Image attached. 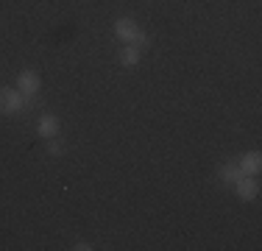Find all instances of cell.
<instances>
[{
  "label": "cell",
  "instance_id": "cell-1",
  "mask_svg": "<svg viewBox=\"0 0 262 251\" xmlns=\"http://www.w3.org/2000/svg\"><path fill=\"white\" fill-rule=\"evenodd\" d=\"M26 106L20 90H11V87H0V115H17V112Z\"/></svg>",
  "mask_w": 262,
  "mask_h": 251
},
{
  "label": "cell",
  "instance_id": "cell-2",
  "mask_svg": "<svg viewBox=\"0 0 262 251\" xmlns=\"http://www.w3.org/2000/svg\"><path fill=\"white\" fill-rule=\"evenodd\" d=\"M17 90H20L23 95H36V92L42 90V75L36 70H23L20 78H17Z\"/></svg>",
  "mask_w": 262,
  "mask_h": 251
},
{
  "label": "cell",
  "instance_id": "cell-3",
  "mask_svg": "<svg viewBox=\"0 0 262 251\" xmlns=\"http://www.w3.org/2000/svg\"><path fill=\"white\" fill-rule=\"evenodd\" d=\"M232 187H234V193H237V196H240L243 201H254V198L259 196V181L251 179V176H246V173H243Z\"/></svg>",
  "mask_w": 262,
  "mask_h": 251
},
{
  "label": "cell",
  "instance_id": "cell-4",
  "mask_svg": "<svg viewBox=\"0 0 262 251\" xmlns=\"http://www.w3.org/2000/svg\"><path fill=\"white\" fill-rule=\"evenodd\" d=\"M115 34L120 36L123 42H128V45H131V42H134L137 36L142 34V31H140V25H137L134 20H128V17H123V20H117V23H115Z\"/></svg>",
  "mask_w": 262,
  "mask_h": 251
},
{
  "label": "cell",
  "instance_id": "cell-5",
  "mask_svg": "<svg viewBox=\"0 0 262 251\" xmlns=\"http://www.w3.org/2000/svg\"><path fill=\"white\" fill-rule=\"evenodd\" d=\"M240 171L246 173V176H257L262 171V156H259V151H248L246 156L240 159Z\"/></svg>",
  "mask_w": 262,
  "mask_h": 251
},
{
  "label": "cell",
  "instance_id": "cell-6",
  "mask_svg": "<svg viewBox=\"0 0 262 251\" xmlns=\"http://www.w3.org/2000/svg\"><path fill=\"white\" fill-rule=\"evenodd\" d=\"M36 129H39V134H42V137H48V140H51V137L59 134L61 120H59L56 115H42V117H39V123H36Z\"/></svg>",
  "mask_w": 262,
  "mask_h": 251
},
{
  "label": "cell",
  "instance_id": "cell-7",
  "mask_svg": "<svg viewBox=\"0 0 262 251\" xmlns=\"http://www.w3.org/2000/svg\"><path fill=\"white\" fill-rule=\"evenodd\" d=\"M140 56H142V50L134 48V45H123L117 50V61H120L123 67H134L137 61H140Z\"/></svg>",
  "mask_w": 262,
  "mask_h": 251
},
{
  "label": "cell",
  "instance_id": "cell-8",
  "mask_svg": "<svg viewBox=\"0 0 262 251\" xmlns=\"http://www.w3.org/2000/svg\"><path fill=\"white\" fill-rule=\"evenodd\" d=\"M217 176H221V181H223V184H234V181L243 176V171H240V165L229 162V165H223L221 171H217Z\"/></svg>",
  "mask_w": 262,
  "mask_h": 251
},
{
  "label": "cell",
  "instance_id": "cell-9",
  "mask_svg": "<svg viewBox=\"0 0 262 251\" xmlns=\"http://www.w3.org/2000/svg\"><path fill=\"white\" fill-rule=\"evenodd\" d=\"M61 151H64V145H61V142L56 140V137H51V142H48V154L56 156V154H61Z\"/></svg>",
  "mask_w": 262,
  "mask_h": 251
},
{
  "label": "cell",
  "instance_id": "cell-10",
  "mask_svg": "<svg viewBox=\"0 0 262 251\" xmlns=\"http://www.w3.org/2000/svg\"><path fill=\"white\" fill-rule=\"evenodd\" d=\"M73 248H76V251H92L90 243H78V246H73Z\"/></svg>",
  "mask_w": 262,
  "mask_h": 251
}]
</instances>
